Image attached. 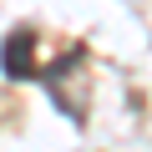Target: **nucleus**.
<instances>
[{
    "label": "nucleus",
    "mask_w": 152,
    "mask_h": 152,
    "mask_svg": "<svg viewBox=\"0 0 152 152\" xmlns=\"http://www.w3.org/2000/svg\"><path fill=\"white\" fill-rule=\"evenodd\" d=\"M31 51H36V36H31V31H10V36H5V56H0L5 76H15V81H41L46 66H36Z\"/></svg>",
    "instance_id": "f257e3e1"
}]
</instances>
